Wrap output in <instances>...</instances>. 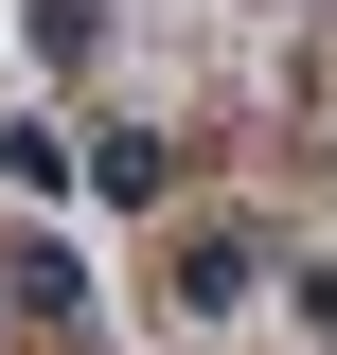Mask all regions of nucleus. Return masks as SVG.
Instances as JSON below:
<instances>
[{
    "label": "nucleus",
    "instance_id": "1",
    "mask_svg": "<svg viewBox=\"0 0 337 355\" xmlns=\"http://www.w3.org/2000/svg\"><path fill=\"white\" fill-rule=\"evenodd\" d=\"M213 302H249V231H196L178 249V320H213Z\"/></svg>",
    "mask_w": 337,
    "mask_h": 355
},
{
    "label": "nucleus",
    "instance_id": "2",
    "mask_svg": "<svg viewBox=\"0 0 337 355\" xmlns=\"http://www.w3.org/2000/svg\"><path fill=\"white\" fill-rule=\"evenodd\" d=\"M0 178H36V196H53V178H71V142H53L36 107H18V125H0Z\"/></svg>",
    "mask_w": 337,
    "mask_h": 355
}]
</instances>
